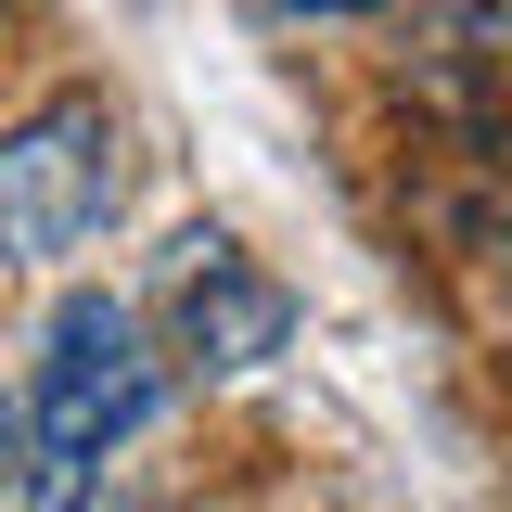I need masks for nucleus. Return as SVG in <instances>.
<instances>
[{"mask_svg": "<svg viewBox=\"0 0 512 512\" xmlns=\"http://www.w3.org/2000/svg\"><path fill=\"white\" fill-rule=\"evenodd\" d=\"M167 397V359L128 295H64L52 333H39V397L13 410V448H26V500L39 512H90L103 461H116Z\"/></svg>", "mask_w": 512, "mask_h": 512, "instance_id": "obj_1", "label": "nucleus"}, {"mask_svg": "<svg viewBox=\"0 0 512 512\" xmlns=\"http://www.w3.org/2000/svg\"><path fill=\"white\" fill-rule=\"evenodd\" d=\"M167 308H180V359H205V372H256L269 346H282V282H256L244 244H218V231H192L180 269H167Z\"/></svg>", "mask_w": 512, "mask_h": 512, "instance_id": "obj_3", "label": "nucleus"}, {"mask_svg": "<svg viewBox=\"0 0 512 512\" xmlns=\"http://www.w3.org/2000/svg\"><path fill=\"white\" fill-rule=\"evenodd\" d=\"M116 205V116L90 90H64L39 116L0 128V269H39V256H77Z\"/></svg>", "mask_w": 512, "mask_h": 512, "instance_id": "obj_2", "label": "nucleus"}, {"mask_svg": "<svg viewBox=\"0 0 512 512\" xmlns=\"http://www.w3.org/2000/svg\"><path fill=\"white\" fill-rule=\"evenodd\" d=\"M0 461H13V397H0Z\"/></svg>", "mask_w": 512, "mask_h": 512, "instance_id": "obj_5", "label": "nucleus"}, {"mask_svg": "<svg viewBox=\"0 0 512 512\" xmlns=\"http://www.w3.org/2000/svg\"><path fill=\"white\" fill-rule=\"evenodd\" d=\"M295 13H384V0H295Z\"/></svg>", "mask_w": 512, "mask_h": 512, "instance_id": "obj_4", "label": "nucleus"}]
</instances>
